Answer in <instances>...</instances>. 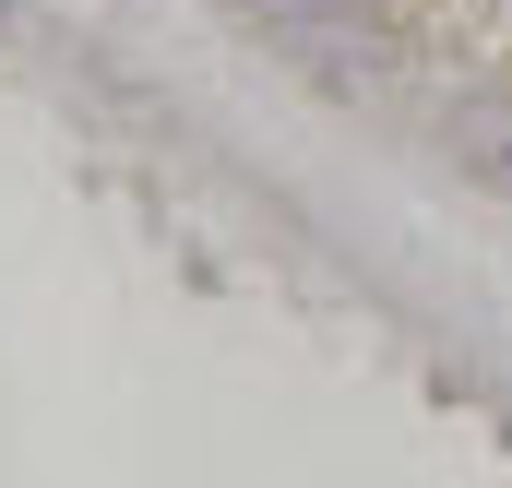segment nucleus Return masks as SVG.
Instances as JSON below:
<instances>
[{"mask_svg":"<svg viewBox=\"0 0 512 488\" xmlns=\"http://www.w3.org/2000/svg\"><path fill=\"white\" fill-rule=\"evenodd\" d=\"M453 143H465V167L512 179V108H465V120H453Z\"/></svg>","mask_w":512,"mask_h":488,"instance_id":"f257e3e1","label":"nucleus"}]
</instances>
